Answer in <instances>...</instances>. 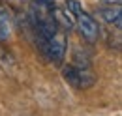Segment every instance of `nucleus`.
<instances>
[{
  "mask_svg": "<svg viewBox=\"0 0 122 116\" xmlns=\"http://www.w3.org/2000/svg\"><path fill=\"white\" fill-rule=\"evenodd\" d=\"M73 17H75V26L79 30V34L83 36V39H86L88 43H96L100 38V26H98L96 19L90 13H86L85 10L77 11Z\"/></svg>",
  "mask_w": 122,
  "mask_h": 116,
  "instance_id": "obj_3",
  "label": "nucleus"
},
{
  "mask_svg": "<svg viewBox=\"0 0 122 116\" xmlns=\"http://www.w3.org/2000/svg\"><path fill=\"white\" fill-rule=\"evenodd\" d=\"M11 26H13V21H11V13L10 10L0 4V41H6L11 34Z\"/></svg>",
  "mask_w": 122,
  "mask_h": 116,
  "instance_id": "obj_6",
  "label": "nucleus"
},
{
  "mask_svg": "<svg viewBox=\"0 0 122 116\" xmlns=\"http://www.w3.org/2000/svg\"><path fill=\"white\" fill-rule=\"evenodd\" d=\"M62 77H64V81H66L70 86H73L75 90H88V88H92L96 84V75H94L90 69H86V68H77L73 64L64 66Z\"/></svg>",
  "mask_w": 122,
  "mask_h": 116,
  "instance_id": "obj_2",
  "label": "nucleus"
},
{
  "mask_svg": "<svg viewBox=\"0 0 122 116\" xmlns=\"http://www.w3.org/2000/svg\"><path fill=\"white\" fill-rule=\"evenodd\" d=\"M53 15H55V21H56L58 28L64 30V32H70V30L75 26V17L70 13L66 8H56V6H55Z\"/></svg>",
  "mask_w": 122,
  "mask_h": 116,
  "instance_id": "obj_5",
  "label": "nucleus"
},
{
  "mask_svg": "<svg viewBox=\"0 0 122 116\" xmlns=\"http://www.w3.org/2000/svg\"><path fill=\"white\" fill-rule=\"evenodd\" d=\"M96 15L105 21L109 24H115V28L120 30V24H122V11H120V6H107V8H98L96 10Z\"/></svg>",
  "mask_w": 122,
  "mask_h": 116,
  "instance_id": "obj_4",
  "label": "nucleus"
},
{
  "mask_svg": "<svg viewBox=\"0 0 122 116\" xmlns=\"http://www.w3.org/2000/svg\"><path fill=\"white\" fill-rule=\"evenodd\" d=\"M66 45H68L66 32H64V30H58L55 36H51V38H47L43 41H40V43H38V49L41 51V54H43L49 62L60 66L64 56H66Z\"/></svg>",
  "mask_w": 122,
  "mask_h": 116,
  "instance_id": "obj_1",
  "label": "nucleus"
},
{
  "mask_svg": "<svg viewBox=\"0 0 122 116\" xmlns=\"http://www.w3.org/2000/svg\"><path fill=\"white\" fill-rule=\"evenodd\" d=\"M64 8H66L71 15H75L77 11H81V10H83V6H81V2H79V0H64Z\"/></svg>",
  "mask_w": 122,
  "mask_h": 116,
  "instance_id": "obj_7",
  "label": "nucleus"
}]
</instances>
